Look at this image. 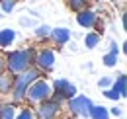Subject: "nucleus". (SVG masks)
Masks as SVG:
<instances>
[{
	"mask_svg": "<svg viewBox=\"0 0 127 119\" xmlns=\"http://www.w3.org/2000/svg\"><path fill=\"white\" fill-rule=\"evenodd\" d=\"M49 37L53 39L55 45H66L68 39H70V30H66V28H55V30H53V28H51Z\"/></svg>",
	"mask_w": 127,
	"mask_h": 119,
	"instance_id": "9",
	"label": "nucleus"
},
{
	"mask_svg": "<svg viewBox=\"0 0 127 119\" xmlns=\"http://www.w3.org/2000/svg\"><path fill=\"white\" fill-rule=\"evenodd\" d=\"M88 117L90 119H110V111H108V107L106 105H96L92 104V107H90V111H88Z\"/></svg>",
	"mask_w": 127,
	"mask_h": 119,
	"instance_id": "12",
	"label": "nucleus"
},
{
	"mask_svg": "<svg viewBox=\"0 0 127 119\" xmlns=\"http://www.w3.org/2000/svg\"><path fill=\"white\" fill-rule=\"evenodd\" d=\"M61 111H63V102H59L57 98L51 96L49 100L37 104L33 115H35L37 119H57L59 115H61Z\"/></svg>",
	"mask_w": 127,
	"mask_h": 119,
	"instance_id": "4",
	"label": "nucleus"
},
{
	"mask_svg": "<svg viewBox=\"0 0 127 119\" xmlns=\"http://www.w3.org/2000/svg\"><path fill=\"white\" fill-rule=\"evenodd\" d=\"M16 113H18V109L14 104H6V102L0 104V119H14Z\"/></svg>",
	"mask_w": 127,
	"mask_h": 119,
	"instance_id": "14",
	"label": "nucleus"
},
{
	"mask_svg": "<svg viewBox=\"0 0 127 119\" xmlns=\"http://www.w3.org/2000/svg\"><path fill=\"white\" fill-rule=\"evenodd\" d=\"M14 119H35V115H33V109H30V107H24V109H20L16 113V117Z\"/></svg>",
	"mask_w": 127,
	"mask_h": 119,
	"instance_id": "19",
	"label": "nucleus"
},
{
	"mask_svg": "<svg viewBox=\"0 0 127 119\" xmlns=\"http://www.w3.org/2000/svg\"><path fill=\"white\" fill-rule=\"evenodd\" d=\"M39 70L35 68V66H30L28 70H24V72H20V74H14V84H12V100L14 102H24V98H26V92L30 88V84L35 82L37 78H39Z\"/></svg>",
	"mask_w": 127,
	"mask_h": 119,
	"instance_id": "2",
	"label": "nucleus"
},
{
	"mask_svg": "<svg viewBox=\"0 0 127 119\" xmlns=\"http://www.w3.org/2000/svg\"><path fill=\"white\" fill-rule=\"evenodd\" d=\"M98 43H100V33H96V31L86 33V37H84V45H86V49H94Z\"/></svg>",
	"mask_w": 127,
	"mask_h": 119,
	"instance_id": "15",
	"label": "nucleus"
},
{
	"mask_svg": "<svg viewBox=\"0 0 127 119\" xmlns=\"http://www.w3.org/2000/svg\"><path fill=\"white\" fill-rule=\"evenodd\" d=\"M102 94H104V96H106L108 100H111V102H117V100H121V96H119L117 92H113L111 88H106L104 92H102Z\"/></svg>",
	"mask_w": 127,
	"mask_h": 119,
	"instance_id": "22",
	"label": "nucleus"
},
{
	"mask_svg": "<svg viewBox=\"0 0 127 119\" xmlns=\"http://www.w3.org/2000/svg\"><path fill=\"white\" fill-rule=\"evenodd\" d=\"M55 51L53 49H41L39 53H35V59H33V64L37 70H43V72H49L55 68Z\"/></svg>",
	"mask_w": 127,
	"mask_h": 119,
	"instance_id": "7",
	"label": "nucleus"
},
{
	"mask_svg": "<svg viewBox=\"0 0 127 119\" xmlns=\"http://www.w3.org/2000/svg\"><path fill=\"white\" fill-rule=\"evenodd\" d=\"M49 33H51V28L49 26H35V37H39V39H47Z\"/></svg>",
	"mask_w": 127,
	"mask_h": 119,
	"instance_id": "17",
	"label": "nucleus"
},
{
	"mask_svg": "<svg viewBox=\"0 0 127 119\" xmlns=\"http://www.w3.org/2000/svg\"><path fill=\"white\" fill-rule=\"evenodd\" d=\"M110 53H117V55H119V49H117V43H115V41L110 43Z\"/></svg>",
	"mask_w": 127,
	"mask_h": 119,
	"instance_id": "25",
	"label": "nucleus"
},
{
	"mask_svg": "<svg viewBox=\"0 0 127 119\" xmlns=\"http://www.w3.org/2000/svg\"><path fill=\"white\" fill-rule=\"evenodd\" d=\"M20 24H22V26H35V22L30 20V18H20Z\"/></svg>",
	"mask_w": 127,
	"mask_h": 119,
	"instance_id": "24",
	"label": "nucleus"
},
{
	"mask_svg": "<svg viewBox=\"0 0 127 119\" xmlns=\"http://www.w3.org/2000/svg\"><path fill=\"white\" fill-rule=\"evenodd\" d=\"M33 59H35V51L33 49H16L10 51L4 57V70L10 74H20L24 70H28L33 66Z\"/></svg>",
	"mask_w": 127,
	"mask_h": 119,
	"instance_id": "1",
	"label": "nucleus"
},
{
	"mask_svg": "<svg viewBox=\"0 0 127 119\" xmlns=\"http://www.w3.org/2000/svg\"><path fill=\"white\" fill-rule=\"evenodd\" d=\"M76 22H78L80 28H86V30H90V28H94L96 24H98V14H96L94 10H88V8H84V10H80L78 14H76Z\"/></svg>",
	"mask_w": 127,
	"mask_h": 119,
	"instance_id": "8",
	"label": "nucleus"
},
{
	"mask_svg": "<svg viewBox=\"0 0 127 119\" xmlns=\"http://www.w3.org/2000/svg\"><path fill=\"white\" fill-rule=\"evenodd\" d=\"M14 6H16V0H0V10L2 12H12L14 10Z\"/></svg>",
	"mask_w": 127,
	"mask_h": 119,
	"instance_id": "20",
	"label": "nucleus"
},
{
	"mask_svg": "<svg viewBox=\"0 0 127 119\" xmlns=\"http://www.w3.org/2000/svg\"><path fill=\"white\" fill-rule=\"evenodd\" d=\"M92 104H94V102H92L88 96L76 94V96H72L70 100H66V109H68L70 113L78 115V117H88V111H90Z\"/></svg>",
	"mask_w": 127,
	"mask_h": 119,
	"instance_id": "6",
	"label": "nucleus"
},
{
	"mask_svg": "<svg viewBox=\"0 0 127 119\" xmlns=\"http://www.w3.org/2000/svg\"><path fill=\"white\" fill-rule=\"evenodd\" d=\"M12 84H14V74L2 70L0 72V94H4V96L10 94L12 92Z\"/></svg>",
	"mask_w": 127,
	"mask_h": 119,
	"instance_id": "10",
	"label": "nucleus"
},
{
	"mask_svg": "<svg viewBox=\"0 0 127 119\" xmlns=\"http://www.w3.org/2000/svg\"><path fill=\"white\" fill-rule=\"evenodd\" d=\"M76 94H78L76 86H74L70 80H66V78H57V80H53V84H51V96L57 98L59 102H66V100H70V98L76 96Z\"/></svg>",
	"mask_w": 127,
	"mask_h": 119,
	"instance_id": "5",
	"label": "nucleus"
},
{
	"mask_svg": "<svg viewBox=\"0 0 127 119\" xmlns=\"http://www.w3.org/2000/svg\"><path fill=\"white\" fill-rule=\"evenodd\" d=\"M111 84H113V78H110V76H104V78L98 80V88H102V90L111 88Z\"/></svg>",
	"mask_w": 127,
	"mask_h": 119,
	"instance_id": "21",
	"label": "nucleus"
},
{
	"mask_svg": "<svg viewBox=\"0 0 127 119\" xmlns=\"http://www.w3.org/2000/svg\"><path fill=\"white\" fill-rule=\"evenodd\" d=\"M49 98H51V84H49L47 80H43V78H37L35 82L30 84L24 100H28L30 104L37 105V104H41V102H45V100H49Z\"/></svg>",
	"mask_w": 127,
	"mask_h": 119,
	"instance_id": "3",
	"label": "nucleus"
},
{
	"mask_svg": "<svg viewBox=\"0 0 127 119\" xmlns=\"http://www.w3.org/2000/svg\"><path fill=\"white\" fill-rule=\"evenodd\" d=\"M14 39H16V31L14 30H10V28L0 30V47L2 49H8L10 45L14 43Z\"/></svg>",
	"mask_w": 127,
	"mask_h": 119,
	"instance_id": "13",
	"label": "nucleus"
},
{
	"mask_svg": "<svg viewBox=\"0 0 127 119\" xmlns=\"http://www.w3.org/2000/svg\"><path fill=\"white\" fill-rule=\"evenodd\" d=\"M88 2L90 0H66V6L70 10H74V12H80V10H84L88 6Z\"/></svg>",
	"mask_w": 127,
	"mask_h": 119,
	"instance_id": "16",
	"label": "nucleus"
},
{
	"mask_svg": "<svg viewBox=\"0 0 127 119\" xmlns=\"http://www.w3.org/2000/svg\"><path fill=\"white\" fill-rule=\"evenodd\" d=\"M108 111H110V115H115V117L123 115V109H121V107H111V109H108Z\"/></svg>",
	"mask_w": 127,
	"mask_h": 119,
	"instance_id": "23",
	"label": "nucleus"
},
{
	"mask_svg": "<svg viewBox=\"0 0 127 119\" xmlns=\"http://www.w3.org/2000/svg\"><path fill=\"white\" fill-rule=\"evenodd\" d=\"M2 70H4V59L0 57V72H2Z\"/></svg>",
	"mask_w": 127,
	"mask_h": 119,
	"instance_id": "26",
	"label": "nucleus"
},
{
	"mask_svg": "<svg viewBox=\"0 0 127 119\" xmlns=\"http://www.w3.org/2000/svg\"><path fill=\"white\" fill-rule=\"evenodd\" d=\"M102 62H104L106 66H115V64H117V53H106L104 59H102Z\"/></svg>",
	"mask_w": 127,
	"mask_h": 119,
	"instance_id": "18",
	"label": "nucleus"
},
{
	"mask_svg": "<svg viewBox=\"0 0 127 119\" xmlns=\"http://www.w3.org/2000/svg\"><path fill=\"white\" fill-rule=\"evenodd\" d=\"M111 90H113V92H117L121 98H125V96H127V76L123 74V72H121V74H117V78L113 80Z\"/></svg>",
	"mask_w": 127,
	"mask_h": 119,
	"instance_id": "11",
	"label": "nucleus"
}]
</instances>
